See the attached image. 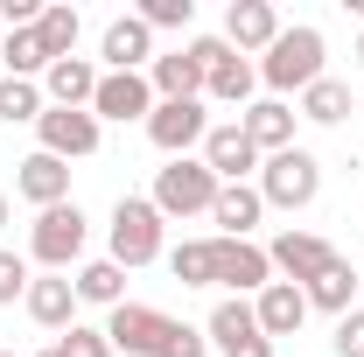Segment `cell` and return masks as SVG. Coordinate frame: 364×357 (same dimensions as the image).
I'll use <instances>...</instances> for the list:
<instances>
[{
	"label": "cell",
	"mask_w": 364,
	"mask_h": 357,
	"mask_svg": "<svg viewBox=\"0 0 364 357\" xmlns=\"http://www.w3.org/2000/svg\"><path fill=\"white\" fill-rule=\"evenodd\" d=\"M98 78H105V70H91V56H63V63H49V70H43V98H49V105H63V112H91Z\"/></svg>",
	"instance_id": "obj_15"
},
{
	"label": "cell",
	"mask_w": 364,
	"mask_h": 357,
	"mask_svg": "<svg viewBox=\"0 0 364 357\" xmlns=\"http://www.w3.org/2000/svg\"><path fill=\"white\" fill-rule=\"evenodd\" d=\"M0 63H7V78H43L49 70V49H43V36L36 28H7V43H0Z\"/></svg>",
	"instance_id": "obj_29"
},
{
	"label": "cell",
	"mask_w": 364,
	"mask_h": 357,
	"mask_svg": "<svg viewBox=\"0 0 364 357\" xmlns=\"http://www.w3.org/2000/svg\"><path fill=\"white\" fill-rule=\"evenodd\" d=\"M36 357H56V351H36Z\"/></svg>",
	"instance_id": "obj_39"
},
{
	"label": "cell",
	"mask_w": 364,
	"mask_h": 357,
	"mask_svg": "<svg viewBox=\"0 0 364 357\" xmlns=\"http://www.w3.org/2000/svg\"><path fill=\"white\" fill-rule=\"evenodd\" d=\"M252 315H259V336H294L301 322H309V294L294 287V280H273V287H259L252 294Z\"/></svg>",
	"instance_id": "obj_17"
},
{
	"label": "cell",
	"mask_w": 364,
	"mask_h": 357,
	"mask_svg": "<svg viewBox=\"0 0 364 357\" xmlns=\"http://www.w3.org/2000/svg\"><path fill=\"white\" fill-rule=\"evenodd\" d=\"M70 287H77V302H91V309H119L127 302V267H112V260H91V267L70 273Z\"/></svg>",
	"instance_id": "obj_24"
},
{
	"label": "cell",
	"mask_w": 364,
	"mask_h": 357,
	"mask_svg": "<svg viewBox=\"0 0 364 357\" xmlns=\"http://www.w3.org/2000/svg\"><path fill=\"white\" fill-rule=\"evenodd\" d=\"M203 336H210L218 351H238V343H252V336H259V315H252V302L225 294V302L210 309V322H203Z\"/></svg>",
	"instance_id": "obj_25"
},
{
	"label": "cell",
	"mask_w": 364,
	"mask_h": 357,
	"mask_svg": "<svg viewBox=\"0 0 364 357\" xmlns=\"http://www.w3.org/2000/svg\"><path fill=\"white\" fill-rule=\"evenodd\" d=\"M21 294H28V260H21V252H7V245H0V309H14V302H21Z\"/></svg>",
	"instance_id": "obj_33"
},
{
	"label": "cell",
	"mask_w": 364,
	"mask_h": 357,
	"mask_svg": "<svg viewBox=\"0 0 364 357\" xmlns=\"http://www.w3.org/2000/svg\"><path fill=\"white\" fill-rule=\"evenodd\" d=\"M0 224H7V196H0Z\"/></svg>",
	"instance_id": "obj_37"
},
{
	"label": "cell",
	"mask_w": 364,
	"mask_h": 357,
	"mask_svg": "<svg viewBox=\"0 0 364 357\" xmlns=\"http://www.w3.org/2000/svg\"><path fill=\"white\" fill-rule=\"evenodd\" d=\"M36 36H43L49 63H63V56H77V36H85V14L70 7V0H49L43 21H36Z\"/></svg>",
	"instance_id": "obj_26"
},
{
	"label": "cell",
	"mask_w": 364,
	"mask_h": 357,
	"mask_svg": "<svg viewBox=\"0 0 364 357\" xmlns=\"http://www.w3.org/2000/svg\"><path fill=\"white\" fill-rule=\"evenodd\" d=\"M322 28H309V21H294V28H280L273 36V49L259 56V85L267 91H309L322 78Z\"/></svg>",
	"instance_id": "obj_1"
},
{
	"label": "cell",
	"mask_w": 364,
	"mask_h": 357,
	"mask_svg": "<svg viewBox=\"0 0 364 357\" xmlns=\"http://www.w3.org/2000/svg\"><path fill=\"white\" fill-rule=\"evenodd\" d=\"M358 63H364V36H358Z\"/></svg>",
	"instance_id": "obj_38"
},
{
	"label": "cell",
	"mask_w": 364,
	"mask_h": 357,
	"mask_svg": "<svg viewBox=\"0 0 364 357\" xmlns=\"http://www.w3.org/2000/svg\"><path fill=\"white\" fill-rule=\"evenodd\" d=\"M267 260H273V273H280V280L309 287V280L336 260V245H329V238H316V231H280V238L267 245Z\"/></svg>",
	"instance_id": "obj_12"
},
{
	"label": "cell",
	"mask_w": 364,
	"mask_h": 357,
	"mask_svg": "<svg viewBox=\"0 0 364 357\" xmlns=\"http://www.w3.org/2000/svg\"><path fill=\"white\" fill-rule=\"evenodd\" d=\"M336 357H364V309L336 315Z\"/></svg>",
	"instance_id": "obj_35"
},
{
	"label": "cell",
	"mask_w": 364,
	"mask_h": 357,
	"mask_svg": "<svg viewBox=\"0 0 364 357\" xmlns=\"http://www.w3.org/2000/svg\"><path fill=\"white\" fill-rule=\"evenodd\" d=\"M218 287H231L238 302H245V294H259V287H273L267 245H252V238H218Z\"/></svg>",
	"instance_id": "obj_11"
},
{
	"label": "cell",
	"mask_w": 364,
	"mask_h": 357,
	"mask_svg": "<svg viewBox=\"0 0 364 357\" xmlns=\"http://www.w3.org/2000/svg\"><path fill=\"white\" fill-rule=\"evenodd\" d=\"M259 196L273 211H309L322 196V161L309 147H287V154H267L259 161Z\"/></svg>",
	"instance_id": "obj_5"
},
{
	"label": "cell",
	"mask_w": 364,
	"mask_h": 357,
	"mask_svg": "<svg viewBox=\"0 0 364 357\" xmlns=\"http://www.w3.org/2000/svg\"><path fill=\"white\" fill-rule=\"evenodd\" d=\"M203 169H210L218 182H245L252 169H259V147L245 140V127H238V119H231V127H210V134H203Z\"/></svg>",
	"instance_id": "obj_13"
},
{
	"label": "cell",
	"mask_w": 364,
	"mask_h": 357,
	"mask_svg": "<svg viewBox=\"0 0 364 357\" xmlns=\"http://www.w3.org/2000/svg\"><path fill=\"white\" fill-rule=\"evenodd\" d=\"M218 189H225V182L203 169V154H182L168 169H154V196H147V203H154L161 218H210Z\"/></svg>",
	"instance_id": "obj_2"
},
{
	"label": "cell",
	"mask_w": 364,
	"mask_h": 357,
	"mask_svg": "<svg viewBox=\"0 0 364 357\" xmlns=\"http://www.w3.org/2000/svg\"><path fill=\"white\" fill-rule=\"evenodd\" d=\"M294 105H280V98H259V105H245L238 112V127H245V140L259 147V154H287L294 147Z\"/></svg>",
	"instance_id": "obj_18"
},
{
	"label": "cell",
	"mask_w": 364,
	"mask_h": 357,
	"mask_svg": "<svg viewBox=\"0 0 364 357\" xmlns=\"http://www.w3.org/2000/svg\"><path fill=\"white\" fill-rule=\"evenodd\" d=\"M161 357H210V336H203V329H189V322H176V329H168V343H161Z\"/></svg>",
	"instance_id": "obj_34"
},
{
	"label": "cell",
	"mask_w": 364,
	"mask_h": 357,
	"mask_svg": "<svg viewBox=\"0 0 364 357\" xmlns=\"http://www.w3.org/2000/svg\"><path fill=\"white\" fill-rule=\"evenodd\" d=\"M273 36H280V14H273V0H231L225 7V43L238 49V56H267Z\"/></svg>",
	"instance_id": "obj_14"
},
{
	"label": "cell",
	"mask_w": 364,
	"mask_h": 357,
	"mask_svg": "<svg viewBox=\"0 0 364 357\" xmlns=\"http://www.w3.org/2000/svg\"><path fill=\"white\" fill-rule=\"evenodd\" d=\"M43 112H49L43 85H28V78H0V119H7V127H36Z\"/></svg>",
	"instance_id": "obj_30"
},
{
	"label": "cell",
	"mask_w": 364,
	"mask_h": 357,
	"mask_svg": "<svg viewBox=\"0 0 364 357\" xmlns=\"http://www.w3.org/2000/svg\"><path fill=\"white\" fill-rule=\"evenodd\" d=\"M21 309L36 315L43 329H70V315H77V287H70V273H43V280H28Z\"/></svg>",
	"instance_id": "obj_21"
},
{
	"label": "cell",
	"mask_w": 364,
	"mask_h": 357,
	"mask_svg": "<svg viewBox=\"0 0 364 357\" xmlns=\"http://www.w3.org/2000/svg\"><path fill=\"white\" fill-rule=\"evenodd\" d=\"M301 294H309V309H322V315H350V309H358V267L336 252V260H329Z\"/></svg>",
	"instance_id": "obj_22"
},
{
	"label": "cell",
	"mask_w": 364,
	"mask_h": 357,
	"mask_svg": "<svg viewBox=\"0 0 364 357\" xmlns=\"http://www.w3.org/2000/svg\"><path fill=\"white\" fill-rule=\"evenodd\" d=\"M91 112H98V127H105V119H119V127H127V119H154V85H147V70H105Z\"/></svg>",
	"instance_id": "obj_10"
},
{
	"label": "cell",
	"mask_w": 364,
	"mask_h": 357,
	"mask_svg": "<svg viewBox=\"0 0 364 357\" xmlns=\"http://www.w3.org/2000/svg\"><path fill=\"white\" fill-rule=\"evenodd\" d=\"M203 134H210L203 98H161V105H154V119H147V140H154L168 161H182L189 147H203Z\"/></svg>",
	"instance_id": "obj_8"
},
{
	"label": "cell",
	"mask_w": 364,
	"mask_h": 357,
	"mask_svg": "<svg viewBox=\"0 0 364 357\" xmlns=\"http://www.w3.org/2000/svg\"><path fill=\"white\" fill-rule=\"evenodd\" d=\"M225 357H273V343H267V336H252V343H238V351H225Z\"/></svg>",
	"instance_id": "obj_36"
},
{
	"label": "cell",
	"mask_w": 364,
	"mask_h": 357,
	"mask_svg": "<svg viewBox=\"0 0 364 357\" xmlns=\"http://www.w3.org/2000/svg\"><path fill=\"white\" fill-rule=\"evenodd\" d=\"M203 78H210V70H203V56H196L189 43L147 63V85H154V105H161V98H203Z\"/></svg>",
	"instance_id": "obj_16"
},
{
	"label": "cell",
	"mask_w": 364,
	"mask_h": 357,
	"mask_svg": "<svg viewBox=\"0 0 364 357\" xmlns=\"http://www.w3.org/2000/svg\"><path fill=\"white\" fill-rule=\"evenodd\" d=\"M14 189L36 203V211H56V203H70V161H56V154H28L21 161V176H14Z\"/></svg>",
	"instance_id": "obj_20"
},
{
	"label": "cell",
	"mask_w": 364,
	"mask_h": 357,
	"mask_svg": "<svg viewBox=\"0 0 364 357\" xmlns=\"http://www.w3.org/2000/svg\"><path fill=\"white\" fill-rule=\"evenodd\" d=\"M168 329H176V315L147 309V302H119V309L105 315V343H112V357H161Z\"/></svg>",
	"instance_id": "obj_7"
},
{
	"label": "cell",
	"mask_w": 364,
	"mask_h": 357,
	"mask_svg": "<svg viewBox=\"0 0 364 357\" xmlns=\"http://www.w3.org/2000/svg\"><path fill=\"white\" fill-rule=\"evenodd\" d=\"M189 49H196L203 70H210V78H203V98H218V105H238V112H245V98H252V85H259V63H245L225 36H196Z\"/></svg>",
	"instance_id": "obj_6"
},
{
	"label": "cell",
	"mask_w": 364,
	"mask_h": 357,
	"mask_svg": "<svg viewBox=\"0 0 364 357\" xmlns=\"http://www.w3.org/2000/svg\"><path fill=\"white\" fill-rule=\"evenodd\" d=\"M161 211L147 203V196H119L112 203V267H154L161 260Z\"/></svg>",
	"instance_id": "obj_4"
},
{
	"label": "cell",
	"mask_w": 364,
	"mask_h": 357,
	"mask_svg": "<svg viewBox=\"0 0 364 357\" xmlns=\"http://www.w3.org/2000/svg\"><path fill=\"white\" fill-rule=\"evenodd\" d=\"M36 134H43V154H56V161H85V154H98L105 127H98V112H63V105H49L43 119H36Z\"/></svg>",
	"instance_id": "obj_9"
},
{
	"label": "cell",
	"mask_w": 364,
	"mask_h": 357,
	"mask_svg": "<svg viewBox=\"0 0 364 357\" xmlns=\"http://www.w3.org/2000/svg\"><path fill=\"white\" fill-rule=\"evenodd\" d=\"M210 218L225 224V238H245L252 224L267 218V196H259V182H225V189H218V203H210Z\"/></svg>",
	"instance_id": "obj_23"
},
{
	"label": "cell",
	"mask_w": 364,
	"mask_h": 357,
	"mask_svg": "<svg viewBox=\"0 0 364 357\" xmlns=\"http://www.w3.org/2000/svg\"><path fill=\"white\" fill-rule=\"evenodd\" d=\"M98 56H105L112 70H147V63H154V28H147L140 14H119V21H105Z\"/></svg>",
	"instance_id": "obj_19"
},
{
	"label": "cell",
	"mask_w": 364,
	"mask_h": 357,
	"mask_svg": "<svg viewBox=\"0 0 364 357\" xmlns=\"http://www.w3.org/2000/svg\"><path fill=\"white\" fill-rule=\"evenodd\" d=\"M0 357H14V351H0Z\"/></svg>",
	"instance_id": "obj_40"
},
{
	"label": "cell",
	"mask_w": 364,
	"mask_h": 357,
	"mask_svg": "<svg viewBox=\"0 0 364 357\" xmlns=\"http://www.w3.org/2000/svg\"><path fill=\"white\" fill-rule=\"evenodd\" d=\"M56 357H112V343H105V329H77V322H70V329L56 336Z\"/></svg>",
	"instance_id": "obj_32"
},
{
	"label": "cell",
	"mask_w": 364,
	"mask_h": 357,
	"mask_svg": "<svg viewBox=\"0 0 364 357\" xmlns=\"http://www.w3.org/2000/svg\"><path fill=\"white\" fill-rule=\"evenodd\" d=\"M134 14L147 28H189V21H196V0H140Z\"/></svg>",
	"instance_id": "obj_31"
},
{
	"label": "cell",
	"mask_w": 364,
	"mask_h": 357,
	"mask_svg": "<svg viewBox=\"0 0 364 357\" xmlns=\"http://www.w3.org/2000/svg\"><path fill=\"white\" fill-rule=\"evenodd\" d=\"M168 273L182 287H218V238H182L168 252Z\"/></svg>",
	"instance_id": "obj_27"
},
{
	"label": "cell",
	"mask_w": 364,
	"mask_h": 357,
	"mask_svg": "<svg viewBox=\"0 0 364 357\" xmlns=\"http://www.w3.org/2000/svg\"><path fill=\"white\" fill-rule=\"evenodd\" d=\"M358 105H350V85L343 78H316V85L301 91V119H316V127H343Z\"/></svg>",
	"instance_id": "obj_28"
},
{
	"label": "cell",
	"mask_w": 364,
	"mask_h": 357,
	"mask_svg": "<svg viewBox=\"0 0 364 357\" xmlns=\"http://www.w3.org/2000/svg\"><path fill=\"white\" fill-rule=\"evenodd\" d=\"M85 238L91 224L77 203H56V211H36V224H28V260L49 273H70L77 260H85Z\"/></svg>",
	"instance_id": "obj_3"
}]
</instances>
